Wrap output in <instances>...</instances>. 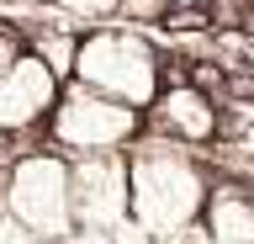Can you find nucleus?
Returning a JSON list of instances; mask_svg holds the SVG:
<instances>
[{"mask_svg":"<svg viewBox=\"0 0 254 244\" xmlns=\"http://www.w3.org/2000/svg\"><path fill=\"white\" fill-rule=\"evenodd\" d=\"M175 5H180V11H212L217 0H175Z\"/></svg>","mask_w":254,"mask_h":244,"instance_id":"17","label":"nucleus"},{"mask_svg":"<svg viewBox=\"0 0 254 244\" xmlns=\"http://www.w3.org/2000/svg\"><path fill=\"white\" fill-rule=\"evenodd\" d=\"M64 16H74V21H106V16H117V5L122 0H53Z\"/></svg>","mask_w":254,"mask_h":244,"instance_id":"12","label":"nucleus"},{"mask_svg":"<svg viewBox=\"0 0 254 244\" xmlns=\"http://www.w3.org/2000/svg\"><path fill=\"white\" fill-rule=\"evenodd\" d=\"M16 53H21V37H16L11 27H0V75L16 64Z\"/></svg>","mask_w":254,"mask_h":244,"instance_id":"16","label":"nucleus"},{"mask_svg":"<svg viewBox=\"0 0 254 244\" xmlns=\"http://www.w3.org/2000/svg\"><path fill=\"white\" fill-rule=\"evenodd\" d=\"M249 5H254V0H249Z\"/></svg>","mask_w":254,"mask_h":244,"instance_id":"19","label":"nucleus"},{"mask_svg":"<svg viewBox=\"0 0 254 244\" xmlns=\"http://www.w3.org/2000/svg\"><path fill=\"white\" fill-rule=\"evenodd\" d=\"M127 180H132V223H143L154 239L201 223L212 175L190 154V144H175L164 133H143L127 149Z\"/></svg>","mask_w":254,"mask_h":244,"instance_id":"1","label":"nucleus"},{"mask_svg":"<svg viewBox=\"0 0 254 244\" xmlns=\"http://www.w3.org/2000/svg\"><path fill=\"white\" fill-rule=\"evenodd\" d=\"M175 0H122L117 5V16L122 21H138V27H154V21H170Z\"/></svg>","mask_w":254,"mask_h":244,"instance_id":"11","label":"nucleus"},{"mask_svg":"<svg viewBox=\"0 0 254 244\" xmlns=\"http://www.w3.org/2000/svg\"><path fill=\"white\" fill-rule=\"evenodd\" d=\"M0 244H32V234L11 218V207H5V202H0Z\"/></svg>","mask_w":254,"mask_h":244,"instance_id":"13","label":"nucleus"},{"mask_svg":"<svg viewBox=\"0 0 254 244\" xmlns=\"http://www.w3.org/2000/svg\"><path fill=\"white\" fill-rule=\"evenodd\" d=\"M69 196H74V228H117L132 218V180H127V149L111 154H74L69 160Z\"/></svg>","mask_w":254,"mask_h":244,"instance_id":"5","label":"nucleus"},{"mask_svg":"<svg viewBox=\"0 0 254 244\" xmlns=\"http://www.w3.org/2000/svg\"><path fill=\"white\" fill-rule=\"evenodd\" d=\"M154 244H212V234H206V223H190V228L164 234V239H154Z\"/></svg>","mask_w":254,"mask_h":244,"instance_id":"15","label":"nucleus"},{"mask_svg":"<svg viewBox=\"0 0 254 244\" xmlns=\"http://www.w3.org/2000/svg\"><path fill=\"white\" fill-rule=\"evenodd\" d=\"M0 202L11 207V218L32 239H43V244L64 239L74 228V196H69L64 149H32V154L11 160L5 175H0Z\"/></svg>","mask_w":254,"mask_h":244,"instance_id":"4","label":"nucleus"},{"mask_svg":"<svg viewBox=\"0 0 254 244\" xmlns=\"http://www.w3.org/2000/svg\"><path fill=\"white\" fill-rule=\"evenodd\" d=\"M64 90V75L37 48H21L16 64L0 75V133H32L43 128L53 101Z\"/></svg>","mask_w":254,"mask_h":244,"instance_id":"6","label":"nucleus"},{"mask_svg":"<svg viewBox=\"0 0 254 244\" xmlns=\"http://www.w3.org/2000/svg\"><path fill=\"white\" fill-rule=\"evenodd\" d=\"M69 80L95 85V90H106V96H117V101H127V106H143V112H148L154 96L164 90V53H159L143 32H127V27L85 32Z\"/></svg>","mask_w":254,"mask_h":244,"instance_id":"2","label":"nucleus"},{"mask_svg":"<svg viewBox=\"0 0 254 244\" xmlns=\"http://www.w3.org/2000/svg\"><path fill=\"white\" fill-rule=\"evenodd\" d=\"M217 144H222V149H233L238 160H254V101H249V96L222 101V117H217Z\"/></svg>","mask_w":254,"mask_h":244,"instance_id":"9","label":"nucleus"},{"mask_svg":"<svg viewBox=\"0 0 254 244\" xmlns=\"http://www.w3.org/2000/svg\"><path fill=\"white\" fill-rule=\"evenodd\" d=\"M148 133H164V138H175V144H217V117H222V101L212 96V90H201L196 80H170L164 90L154 96V106H148Z\"/></svg>","mask_w":254,"mask_h":244,"instance_id":"7","label":"nucleus"},{"mask_svg":"<svg viewBox=\"0 0 254 244\" xmlns=\"http://www.w3.org/2000/svg\"><path fill=\"white\" fill-rule=\"evenodd\" d=\"M32 244H43V239H32Z\"/></svg>","mask_w":254,"mask_h":244,"instance_id":"18","label":"nucleus"},{"mask_svg":"<svg viewBox=\"0 0 254 244\" xmlns=\"http://www.w3.org/2000/svg\"><path fill=\"white\" fill-rule=\"evenodd\" d=\"M53 244H117V239H111L106 228H69V234L53 239Z\"/></svg>","mask_w":254,"mask_h":244,"instance_id":"14","label":"nucleus"},{"mask_svg":"<svg viewBox=\"0 0 254 244\" xmlns=\"http://www.w3.org/2000/svg\"><path fill=\"white\" fill-rule=\"evenodd\" d=\"M48 144L64 149V154H111V149H132L148 133V117L143 106H127V101L95 90V85L69 80L48 112Z\"/></svg>","mask_w":254,"mask_h":244,"instance_id":"3","label":"nucleus"},{"mask_svg":"<svg viewBox=\"0 0 254 244\" xmlns=\"http://www.w3.org/2000/svg\"><path fill=\"white\" fill-rule=\"evenodd\" d=\"M212 244H254V186L244 180H212L201 207Z\"/></svg>","mask_w":254,"mask_h":244,"instance_id":"8","label":"nucleus"},{"mask_svg":"<svg viewBox=\"0 0 254 244\" xmlns=\"http://www.w3.org/2000/svg\"><path fill=\"white\" fill-rule=\"evenodd\" d=\"M37 53H43L48 64L59 69L64 80L74 75V53H79V37L74 32H48V37H37Z\"/></svg>","mask_w":254,"mask_h":244,"instance_id":"10","label":"nucleus"}]
</instances>
